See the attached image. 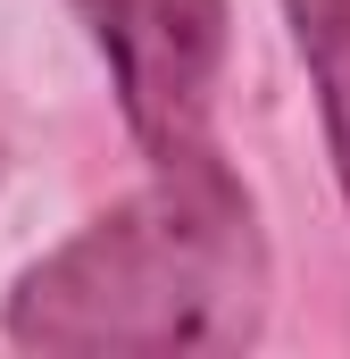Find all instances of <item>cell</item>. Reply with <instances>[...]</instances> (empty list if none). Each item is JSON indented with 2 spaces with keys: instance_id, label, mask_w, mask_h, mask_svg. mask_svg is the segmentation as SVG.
I'll use <instances>...</instances> for the list:
<instances>
[{
  "instance_id": "6da1fadb",
  "label": "cell",
  "mask_w": 350,
  "mask_h": 359,
  "mask_svg": "<svg viewBox=\"0 0 350 359\" xmlns=\"http://www.w3.org/2000/svg\"><path fill=\"white\" fill-rule=\"evenodd\" d=\"M17 351H251L267 326V234L225 159L150 168L76 243L17 276L0 309Z\"/></svg>"
},
{
  "instance_id": "7a4b0ae2",
  "label": "cell",
  "mask_w": 350,
  "mask_h": 359,
  "mask_svg": "<svg viewBox=\"0 0 350 359\" xmlns=\"http://www.w3.org/2000/svg\"><path fill=\"white\" fill-rule=\"evenodd\" d=\"M92 25L125 134L150 168L217 159V76H225V0H76Z\"/></svg>"
},
{
  "instance_id": "3957f363",
  "label": "cell",
  "mask_w": 350,
  "mask_h": 359,
  "mask_svg": "<svg viewBox=\"0 0 350 359\" xmlns=\"http://www.w3.org/2000/svg\"><path fill=\"white\" fill-rule=\"evenodd\" d=\"M292 17V42L309 59V84L326 109V151H334V176L350 201V0H284Z\"/></svg>"
}]
</instances>
